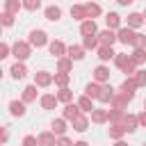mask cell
Here are the masks:
<instances>
[{
  "instance_id": "f5cc1de1",
  "label": "cell",
  "mask_w": 146,
  "mask_h": 146,
  "mask_svg": "<svg viewBox=\"0 0 146 146\" xmlns=\"http://www.w3.org/2000/svg\"><path fill=\"white\" fill-rule=\"evenodd\" d=\"M141 14H144V18H146V9H144V11H141Z\"/></svg>"
},
{
  "instance_id": "83f0119b",
  "label": "cell",
  "mask_w": 146,
  "mask_h": 146,
  "mask_svg": "<svg viewBox=\"0 0 146 146\" xmlns=\"http://www.w3.org/2000/svg\"><path fill=\"white\" fill-rule=\"evenodd\" d=\"M50 130H52L57 137L66 135V119H64V116H62V119H55V121L50 123Z\"/></svg>"
},
{
  "instance_id": "1f68e13d",
  "label": "cell",
  "mask_w": 146,
  "mask_h": 146,
  "mask_svg": "<svg viewBox=\"0 0 146 146\" xmlns=\"http://www.w3.org/2000/svg\"><path fill=\"white\" fill-rule=\"evenodd\" d=\"M78 105H80V110H82V112H94V110H96V107H94V98H91V96H87V94L78 98Z\"/></svg>"
},
{
  "instance_id": "44dd1931",
  "label": "cell",
  "mask_w": 146,
  "mask_h": 146,
  "mask_svg": "<svg viewBox=\"0 0 146 146\" xmlns=\"http://www.w3.org/2000/svg\"><path fill=\"white\" fill-rule=\"evenodd\" d=\"M114 89H112V84H103V89H100V96H98V103H103V105H107V103H112V98H114Z\"/></svg>"
},
{
  "instance_id": "7402d4cb",
  "label": "cell",
  "mask_w": 146,
  "mask_h": 146,
  "mask_svg": "<svg viewBox=\"0 0 146 146\" xmlns=\"http://www.w3.org/2000/svg\"><path fill=\"white\" fill-rule=\"evenodd\" d=\"M91 121H94V123H107V121H110V110L96 107V110L91 112Z\"/></svg>"
},
{
  "instance_id": "60d3db41",
  "label": "cell",
  "mask_w": 146,
  "mask_h": 146,
  "mask_svg": "<svg viewBox=\"0 0 146 146\" xmlns=\"http://www.w3.org/2000/svg\"><path fill=\"white\" fill-rule=\"evenodd\" d=\"M0 18H2V25H5V27H11V25H14V18H16V14L2 11V16H0Z\"/></svg>"
},
{
  "instance_id": "f907efd6",
  "label": "cell",
  "mask_w": 146,
  "mask_h": 146,
  "mask_svg": "<svg viewBox=\"0 0 146 146\" xmlns=\"http://www.w3.org/2000/svg\"><path fill=\"white\" fill-rule=\"evenodd\" d=\"M73 146H89V144H87V141H82V139H80V141H75V144H73Z\"/></svg>"
},
{
  "instance_id": "8992f818",
  "label": "cell",
  "mask_w": 146,
  "mask_h": 146,
  "mask_svg": "<svg viewBox=\"0 0 146 146\" xmlns=\"http://www.w3.org/2000/svg\"><path fill=\"white\" fill-rule=\"evenodd\" d=\"M48 50H50V55L52 57H66V52H68V46H64V41H59V39H55V41H50L48 43Z\"/></svg>"
},
{
  "instance_id": "f35d334b",
  "label": "cell",
  "mask_w": 146,
  "mask_h": 146,
  "mask_svg": "<svg viewBox=\"0 0 146 146\" xmlns=\"http://www.w3.org/2000/svg\"><path fill=\"white\" fill-rule=\"evenodd\" d=\"M130 62V55H125V52H116V57H114V64H116V68H121L123 71V66Z\"/></svg>"
},
{
  "instance_id": "ba28073f",
  "label": "cell",
  "mask_w": 146,
  "mask_h": 146,
  "mask_svg": "<svg viewBox=\"0 0 146 146\" xmlns=\"http://www.w3.org/2000/svg\"><path fill=\"white\" fill-rule=\"evenodd\" d=\"M110 75H112V73H110V68H107L105 64H98V66L94 68V80L100 82V84H107V82H110Z\"/></svg>"
},
{
  "instance_id": "cb8c5ba5",
  "label": "cell",
  "mask_w": 146,
  "mask_h": 146,
  "mask_svg": "<svg viewBox=\"0 0 146 146\" xmlns=\"http://www.w3.org/2000/svg\"><path fill=\"white\" fill-rule=\"evenodd\" d=\"M36 84H27L25 89H23V94H21V100H25V103H34L36 100Z\"/></svg>"
},
{
  "instance_id": "ab89813d",
  "label": "cell",
  "mask_w": 146,
  "mask_h": 146,
  "mask_svg": "<svg viewBox=\"0 0 146 146\" xmlns=\"http://www.w3.org/2000/svg\"><path fill=\"white\" fill-rule=\"evenodd\" d=\"M23 9H27V11L41 9V0H23Z\"/></svg>"
},
{
  "instance_id": "f1b7e54d",
  "label": "cell",
  "mask_w": 146,
  "mask_h": 146,
  "mask_svg": "<svg viewBox=\"0 0 146 146\" xmlns=\"http://www.w3.org/2000/svg\"><path fill=\"white\" fill-rule=\"evenodd\" d=\"M21 9H23V0H5L2 11H9V14H16V16H18Z\"/></svg>"
},
{
  "instance_id": "4fadbf2b",
  "label": "cell",
  "mask_w": 146,
  "mask_h": 146,
  "mask_svg": "<svg viewBox=\"0 0 146 146\" xmlns=\"http://www.w3.org/2000/svg\"><path fill=\"white\" fill-rule=\"evenodd\" d=\"M57 103H59L57 94H43V96L39 98V105H41L43 110H55V107H57Z\"/></svg>"
},
{
  "instance_id": "30bf717a",
  "label": "cell",
  "mask_w": 146,
  "mask_h": 146,
  "mask_svg": "<svg viewBox=\"0 0 146 146\" xmlns=\"http://www.w3.org/2000/svg\"><path fill=\"white\" fill-rule=\"evenodd\" d=\"M80 114H82V110H80L78 103H68V105H64V110H62V116H64L66 121H73V119L80 116Z\"/></svg>"
},
{
  "instance_id": "d6986e66",
  "label": "cell",
  "mask_w": 146,
  "mask_h": 146,
  "mask_svg": "<svg viewBox=\"0 0 146 146\" xmlns=\"http://www.w3.org/2000/svg\"><path fill=\"white\" fill-rule=\"evenodd\" d=\"M105 23H107L110 30H119V27H123V25H121V16H119L116 11H107V14H105Z\"/></svg>"
},
{
  "instance_id": "8d00e7d4",
  "label": "cell",
  "mask_w": 146,
  "mask_h": 146,
  "mask_svg": "<svg viewBox=\"0 0 146 146\" xmlns=\"http://www.w3.org/2000/svg\"><path fill=\"white\" fill-rule=\"evenodd\" d=\"M68 80H71V73H55V84L62 89V87H68Z\"/></svg>"
},
{
  "instance_id": "4316f807",
  "label": "cell",
  "mask_w": 146,
  "mask_h": 146,
  "mask_svg": "<svg viewBox=\"0 0 146 146\" xmlns=\"http://www.w3.org/2000/svg\"><path fill=\"white\" fill-rule=\"evenodd\" d=\"M100 89H103V84L94 80V82H89V84L84 87V94H87V96H91L94 100H98V96H100Z\"/></svg>"
},
{
  "instance_id": "6da1fadb",
  "label": "cell",
  "mask_w": 146,
  "mask_h": 146,
  "mask_svg": "<svg viewBox=\"0 0 146 146\" xmlns=\"http://www.w3.org/2000/svg\"><path fill=\"white\" fill-rule=\"evenodd\" d=\"M32 43L30 41H16L14 46H11V55L16 57V62H25V59H30V55H32Z\"/></svg>"
},
{
  "instance_id": "ac0fdd59",
  "label": "cell",
  "mask_w": 146,
  "mask_h": 146,
  "mask_svg": "<svg viewBox=\"0 0 146 146\" xmlns=\"http://www.w3.org/2000/svg\"><path fill=\"white\" fill-rule=\"evenodd\" d=\"M128 103H130V98H128V96H123L121 91H116V94H114V98H112V103H110V107H114V110H125V107H128Z\"/></svg>"
},
{
  "instance_id": "9a60e30c",
  "label": "cell",
  "mask_w": 146,
  "mask_h": 146,
  "mask_svg": "<svg viewBox=\"0 0 146 146\" xmlns=\"http://www.w3.org/2000/svg\"><path fill=\"white\" fill-rule=\"evenodd\" d=\"M121 123H123L125 132H135V130L139 128V116H137V114H125Z\"/></svg>"
},
{
  "instance_id": "52a82bcc",
  "label": "cell",
  "mask_w": 146,
  "mask_h": 146,
  "mask_svg": "<svg viewBox=\"0 0 146 146\" xmlns=\"http://www.w3.org/2000/svg\"><path fill=\"white\" fill-rule=\"evenodd\" d=\"M80 34H82V36H96V34H98V25H96V21H94V18L82 21V23H80Z\"/></svg>"
},
{
  "instance_id": "484cf974",
  "label": "cell",
  "mask_w": 146,
  "mask_h": 146,
  "mask_svg": "<svg viewBox=\"0 0 146 146\" xmlns=\"http://www.w3.org/2000/svg\"><path fill=\"white\" fill-rule=\"evenodd\" d=\"M71 18L73 21H87V9H84V5H73L71 7Z\"/></svg>"
},
{
  "instance_id": "816d5d0a",
  "label": "cell",
  "mask_w": 146,
  "mask_h": 146,
  "mask_svg": "<svg viewBox=\"0 0 146 146\" xmlns=\"http://www.w3.org/2000/svg\"><path fill=\"white\" fill-rule=\"evenodd\" d=\"M114 146H128V144H125L123 139H119V141H114Z\"/></svg>"
},
{
  "instance_id": "8fae6325",
  "label": "cell",
  "mask_w": 146,
  "mask_h": 146,
  "mask_svg": "<svg viewBox=\"0 0 146 146\" xmlns=\"http://www.w3.org/2000/svg\"><path fill=\"white\" fill-rule=\"evenodd\" d=\"M39 139V146H57V135L52 130H46V132H39L36 135Z\"/></svg>"
},
{
  "instance_id": "277c9868",
  "label": "cell",
  "mask_w": 146,
  "mask_h": 146,
  "mask_svg": "<svg viewBox=\"0 0 146 146\" xmlns=\"http://www.w3.org/2000/svg\"><path fill=\"white\" fill-rule=\"evenodd\" d=\"M27 41H30L34 48H43V46H48V43H50V41H48V34H46L43 30H32Z\"/></svg>"
},
{
  "instance_id": "e575fe53",
  "label": "cell",
  "mask_w": 146,
  "mask_h": 146,
  "mask_svg": "<svg viewBox=\"0 0 146 146\" xmlns=\"http://www.w3.org/2000/svg\"><path fill=\"white\" fill-rule=\"evenodd\" d=\"M130 57H132V62H135L137 66H141V64L146 62V48H135Z\"/></svg>"
},
{
  "instance_id": "4dcf8cb0",
  "label": "cell",
  "mask_w": 146,
  "mask_h": 146,
  "mask_svg": "<svg viewBox=\"0 0 146 146\" xmlns=\"http://www.w3.org/2000/svg\"><path fill=\"white\" fill-rule=\"evenodd\" d=\"M71 68H73V59H71L68 55L57 59V71H59V73H71Z\"/></svg>"
},
{
  "instance_id": "d6a6232c",
  "label": "cell",
  "mask_w": 146,
  "mask_h": 146,
  "mask_svg": "<svg viewBox=\"0 0 146 146\" xmlns=\"http://www.w3.org/2000/svg\"><path fill=\"white\" fill-rule=\"evenodd\" d=\"M84 9H87V18H98V16L103 14V9H100L98 2H87Z\"/></svg>"
},
{
  "instance_id": "2e32d148",
  "label": "cell",
  "mask_w": 146,
  "mask_h": 146,
  "mask_svg": "<svg viewBox=\"0 0 146 146\" xmlns=\"http://www.w3.org/2000/svg\"><path fill=\"white\" fill-rule=\"evenodd\" d=\"M128 27H132V30H137V27H141L144 23H146V18H144V14H139V11H132V14H128Z\"/></svg>"
},
{
  "instance_id": "ee69618b",
  "label": "cell",
  "mask_w": 146,
  "mask_h": 146,
  "mask_svg": "<svg viewBox=\"0 0 146 146\" xmlns=\"http://www.w3.org/2000/svg\"><path fill=\"white\" fill-rule=\"evenodd\" d=\"M9 55H11V46H9L7 41H2V43H0V57L5 59V57H9Z\"/></svg>"
},
{
  "instance_id": "7a4b0ae2",
  "label": "cell",
  "mask_w": 146,
  "mask_h": 146,
  "mask_svg": "<svg viewBox=\"0 0 146 146\" xmlns=\"http://www.w3.org/2000/svg\"><path fill=\"white\" fill-rule=\"evenodd\" d=\"M135 36H137V32H135L132 27H128V25H123V27L116 30V39H119V43H123V46H135Z\"/></svg>"
},
{
  "instance_id": "bcb514c9",
  "label": "cell",
  "mask_w": 146,
  "mask_h": 146,
  "mask_svg": "<svg viewBox=\"0 0 146 146\" xmlns=\"http://www.w3.org/2000/svg\"><path fill=\"white\" fill-rule=\"evenodd\" d=\"M57 146H73V141L66 135H62V137H57Z\"/></svg>"
},
{
  "instance_id": "b9f144b4",
  "label": "cell",
  "mask_w": 146,
  "mask_h": 146,
  "mask_svg": "<svg viewBox=\"0 0 146 146\" xmlns=\"http://www.w3.org/2000/svg\"><path fill=\"white\" fill-rule=\"evenodd\" d=\"M132 78L137 80V84H139V87H146V71H144V68H137V73H135Z\"/></svg>"
},
{
  "instance_id": "681fc988",
  "label": "cell",
  "mask_w": 146,
  "mask_h": 146,
  "mask_svg": "<svg viewBox=\"0 0 146 146\" xmlns=\"http://www.w3.org/2000/svg\"><path fill=\"white\" fill-rule=\"evenodd\" d=\"M116 2H119V5H121V7H128V5H132V2H135V0H116Z\"/></svg>"
},
{
  "instance_id": "5b68a950",
  "label": "cell",
  "mask_w": 146,
  "mask_h": 146,
  "mask_svg": "<svg viewBox=\"0 0 146 146\" xmlns=\"http://www.w3.org/2000/svg\"><path fill=\"white\" fill-rule=\"evenodd\" d=\"M55 82V75L52 73H48V71H36L34 73V84L39 87V89H46V87H50Z\"/></svg>"
},
{
  "instance_id": "f546056e",
  "label": "cell",
  "mask_w": 146,
  "mask_h": 146,
  "mask_svg": "<svg viewBox=\"0 0 146 146\" xmlns=\"http://www.w3.org/2000/svg\"><path fill=\"white\" fill-rule=\"evenodd\" d=\"M84 50H87L84 46H68V52H66V55H68L73 62H80V59L84 57Z\"/></svg>"
},
{
  "instance_id": "3957f363",
  "label": "cell",
  "mask_w": 146,
  "mask_h": 146,
  "mask_svg": "<svg viewBox=\"0 0 146 146\" xmlns=\"http://www.w3.org/2000/svg\"><path fill=\"white\" fill-rule=\"evenodd\" d=\"M137 89H139V84H137V80H135L132 75H130V78H125V80L121 82V87H119V91H121L123 96H128L130 100L135 98V91H137Z\"/></svg>"
},
{
  "instance_id": "c3c4849f",
  "label": "cell",
  "mask_w": 146,
  "mask_h": 146,
  "mask_svg": "<svg viewBox=\"0 0 146 146\" xmlns=\"http://www.w3.org/2000/svg\"><path fill=\"white\" fill-rule=\"evenodd\" d=\"M7 139H9V130H7V128H2V137H0V141H2V144H7Z\"/></svg>"
},
{
  "instance_id": "9c48e42d",
  "label": "cell",
  "mask_w": 146,
  "mask_h": 146,
  "mask_svg": "<svg viewBox=\"0 0 146 146\" xmlns=\"http://www.w3.org/2000/svg\"><path fill=\"white\" fill-rule=\"evenodd\" d=\"M98 41H100V46H114V41H119L116 39V30H103V32H98Z\"/></svg>"
},
{
  "instance_id": "7bdbcfd3",
  "label": "cell",
  "mask_w": 146,
  "mask_h": 146,
  "mask_svg": "<svg viewBox=\"0 0 146 146\" xmlns=\"http://www.w3.org/2000/svg\"><path fill=\"white\" fill-rule=\"evenodd\" d=\"M21 146H39V139L34 135H25L23 141H21Z\"/></svg>"
},
{
  "instance_id": "d4e9b609",
  "label": "cell",
  "mask_w": 146,
  "mask_h": 146,
  "mask_svg": "<svg viewBox=\"0 0 146 146\" xmlns=\"http://www.w3.org/2000/svg\"><path fill=\"white\" fill-rule=\"evenodd\" d=\"M107 132H110V139L119 141V139H123V135H125V128H123V123H112Z\"/></svg>"
},
{
  "instance_id": "74e56055",
  "label": "cell",
  "mask_w": 146,
  "mask_h": 146,
  "mask_svg": "<svg viewBox=\"0 0 146 146\" xmlns=\"http://www.w3.org/2000/svg\"><path fill=\"white\" fill-rule=\"evenodd\" d=\"M123 116H125V110H114V107H110V123H121Z\"/></svg>"
},
{
  "instance_id": "db71d44e",
  "label": "cell",
  "mask_w": 146,
  "mask_h": 146,
  "mask_svg": "<svg viewBox=\"0 0 146 146\" xmlns=\"http://www.w3.org/2000/svg\"><path fill=\"white\" fill-rule=\"evenodd\" d=\"M144 110H146V103H144Z\"/></svg>"
},
{
  "instance_id": "f6af8a7d",
  "label": "cell",
  "mask_w": 146,
  "mask_h": 146,
  "mask_svg": "<svg viewBox=\"0 0 146 146\" xmlns=\"http://www.w3.org/2000/svg\"><path fill=\"white\" fill-rule=\"evenodd\" d=\"M132 48H146V34H139L137 32V36H135V46Z\"/></svg>"
},
{
  "instance_id": "7dc6e473",
  "label": "cell",
  "mask_w": 146,
  "mask_h": 146,
  "mask_svg": "<svg viewBox=\"0 0 146 146\" xmlns=\"http://www.w3.org/2000/svg\"><path fill=\"white\" fill-rule=\"evenodd\" d=\"M137 116H139V128H146V110H144V112H139Z\"/></svg>"
},
{
  "instance_id": "e0dca14e",
  "label": "cell",
  "mask_w": 146,
  "mask_h": 146,
  "mask_svg": "<svg viewBox=\"0 0 146 146\" xmlns=\"http://www.w3.org/2000/svg\"><path fill=\"white\" fill-rule=\"evenodd\" d=\"M9 73H11L14 80H23V78L27 75V66H25V62H16V64L9 68Z\"/></svg>"
},
{
  "instance_id": "836d02e7",
  "label": "cell",
  "mask_w": 146,
  "mask_h": 146,
  "mask_svg": "<svg viewBox=\"0 0 146 146\" xmlns=\"http://www.w3.org/2000/svg\"><path fill=\"white\" fill-rule=\"evenodd\" d=\"M57 98H59V103L68 105V103H73V91H71L68 87H62V89L57 91Z\"/></svg>"
},
{
  "instance_id": "d590c367",
  "label": "cell",
  "mask_w": 146,
  "mask_h": 146,
  "mask_svg": "<svg viewBox=\"0 0 146 146\" xmlns=\"http://www.w3.org/2000/svg\"><path fill=\"white\" fill-rule=\"evenodd\" d=\"M82 46H84L87 50H94V48H100V41H98V34H96V36H84V39H82Z\"/></svg>"
},
{
  "instance_id": "5bb4252c",
  "label": "cell",
  "mask_w": 146,
  "mask_h": 146,
  "mask_svg": "<svg viewBox=\"0 0 146 146\" xmlns=\"http://www.w3.org/2000/svg\"><path fill=\"white\" fill-rule=\"evenodd\" d=\"M25 105H27L25 100H9V114L11 116H25V112H27Z\"/></svg>"
},
{
  "instance_id": "603a6c76",
  "label": "cell",
  "mask_w": 146,
  "mask_h": 146,
  "mask_svg": "<svg viewBox=\"0 0 146 146\" xmlns=\"http://www.w3.org/2000/svg\"><path fill=\"white\" fill-rule=\"evenodd\" d=\"M71 125H73L75 132H84V130H89V119H87L84 114H80V116H75V119L71 121Z\"/></svg>"
},
{
  "instance_id": "ffe728a7",
  "label": "cell",
  "mask_w": 146,
  "mask_h": 146,
  "mask_svg": "<svg viewBox=\"0 0 146 146\" xmlns=\"http://www.w3.org/2000/svg\"><path fill=\"white\" fill-rule=\"evenodd\" d=\"M114 57H116V52H114L112 46H100V48H98V59H100V64H105V62H110V59H114Z\"/></svg>"
},
{
  "instance_id": "7c38bea8",
  "label": "cell",
  "mask_w": 146,
  "mask_h": 146,
  "mask_svg": "<svg viewBox=\"0 0 146 146\" xmlns=\"http://www.w3.org/2000/svg\"><path fill=\"white\" fill-rule=\"evenodd\" d=\"M43 16H46V21L57 23V21L62 18V7H57V5H48V7L43 9Z\"/></svg>"
}]
</instances>
